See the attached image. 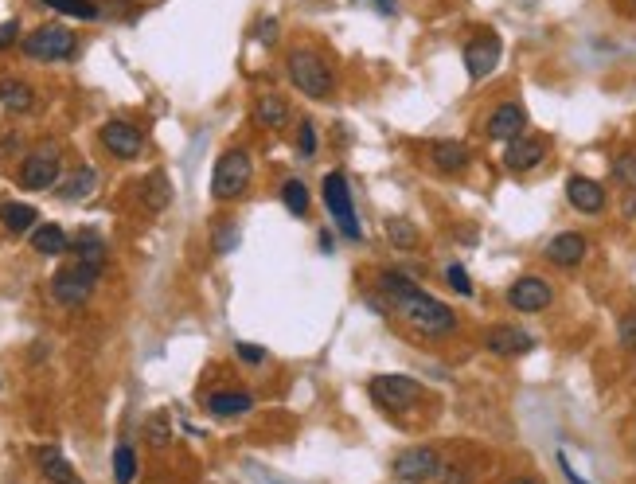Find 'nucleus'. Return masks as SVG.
<instances>
[{"mask_svg":"<svg viewBox=\"0 0 636 484\" xmlns=\"http://www.w3.org/2000/svg\"><path fill=\"white\" fill-rule=\"evenodd\" d=\"M387 239L395 242L398 250H414L418 246V231L406 219H387Z\"/></svg>","mask_w":636,"mask_h":484,"instance_id":"7c9ffc66","label":"nucleus"},{"mask_svg":"<svg viewBox=\"0 0 636 484\" xmlns=\"http://www.w3.org/2000/svg\"><path fill=\"white\" fill-rule=\"evenodd\" d=\"M379 293L391 301V313H395L402 324H410L418 336H449V332H457V313L438 301V297H430L426 289H418V285L410 282L406 274H398V270H379Z\"/></svg>","mask_w":636,"mask_h":484,"instance_id":"f257e3e1","label":"nucleus"},{"mask_svg":"<svg viewBox=\"0 0 636 484\" xmlns=\"http://www.w3.org/2000/svg\"><path fill=\"white\" fill-rule=\"evenodd\" d=\"M40 4L71 16V20H98V4L94 0H40Z\"/></svg>","mask_w":636,"mask_h":484,"instance_id":"c756f323","label":"nucleus"},{"mask_svg":"<svg viewBox=\"0 0 636 484\" xmlns=\"http://www.w3.org/2000/svg\"><path fill=\"white\" fill-rule=\"evenodd\" d=\"M500 55H504V43H500V36H496L492 28L477 32L473 40L465 43V71H469V79H473V82L488 79V75L500 67Z\"/></svg>","mask_w":636,"mask_h":484,"instance_id":"9d476101","label":"nucleus"},{"mask_svg":"<svg viewBox=\"0 0 636 484\" xmlns=\"http://www.w3.org/2000/svg\"><path fill=\"white\" fill-rule=\"evenodd\" d=\"M98 274L102 270H94V266H86V262H71V266H63L55 278H51V297L59 301V305H67V309H79L90 301V293H94V285H98Z\"/></svg>","mask_w":636,"mask_h":484,"instance_id":"39448f33","label":"nucleus"},{"mask_svg":"<svg viewBox=\"0 0 636 484\" xmlns=\"http://www.w3.org/2000/svg\"><path fill=\"white\" fill-rule=\"evenodd\" d=\"M0 223H4L8 235H28V231H36L40 211H36L32 203L8 200V203H0Z\"/></svg>","mask_w":636,"mask_h":484,"instance_id":"aec40b11","label":"nucleus"},{"mask_svg":"<svg viewBox=\"0 0 636 484\" xmlns=\"http://www.w3.org/2000/svg\"><path fill=\"white\" fill-rule=\"evenodd\" d=\"M297 149H301V157H313V153H317V129H313V121H301Z\"/></svg>","mask_w":636,"mask_h":484,"instance_id":"c9c22d12","label":"nucleus"},{"mask_svg":"<svg viewBox=\"0 0 636 484\" xmlns=\"http://www.w3.org/2000/svg\"><path fill=\"white\" fill-rule=\"evenodd\" d=\"M371 399L383 410H410L414 403L426 399V391L410 375H375L371 379Z\"/></svg>","mask_w":636,"mask_h":484,"instance_id":"6e6552de","label":"nucleus"},{"mask_svg":"<svg viewBox=\"0 0 636 484\" xmlns=\"http://www.w3.org/2000/svg\"><path fill=\"white\" fill-rule=\"evenodd\" d=\"M94 188H98V172H94L90 164H82L75 176H67V180L59 184V200H67V203L86 200V196H90Z\"/></svg>","mask_w":636,"mask_h":484,"instance_id":"a878e982","label":"nucleus"},{"mask_svg":"<svg viewBox=\"0 0 636 484\" xmlns=\"http://www.w3.org/2000/svg\"><path fill=\"white\" fill-rule=\"evenodd\" d=\"M523 129H527V110L519 102H500L484 121V133L492 141H516V137H523Z\"/></svg>","mask_w":636,"mask_h":484,"instance_id":"4468645a","label":"nucleus"},{"mask_svg":"<svg viewBox=\"0 0 636 484\" xmlns=\"http://www.w3.org/2000/svg\"><path fill=\"white\" fill-rule=\"evenodd\" d=\"M67 246H71V239H67V231L59 223H40L32 231V250L43 254V258H59V254H67Z\"/></svg>","mask_w":636,"mask_h":484,"instance_id":"4be33fe9","label":"nucleus"},{"mask_svg":"<svg viewBox=\"0 0 636 484\" xmlns=\"http://www.w3.org/2000/svg\"><path fill=\"white\" fill-rule=\"evenodd\" d=\"M363 4H371L379 16H395L398 12V0H363Z\"/></svg>","mask_w":636,"mask_h":484,"instance_id":"a19ab883","label":"nucleus"},{"mask_svg":"<svg viewBox=\"0 0 636 484\" xmlns=\"http://www.w3.org/2000/svg\"><path fill=\"white\" fill-rule=\"evenodd\" d=\"M551 301H555V289L539 274H527L508 285V305L516 313H543V309H551Z\"/></svg>","mask_w":636,"mask_h":484,"instance_id":"9b49d317","label":"nucleus"},{"mask_svg":"<svg viewBox=\"0 0 636 484\" xmlns=\"http://www.w3.org/2000/svg\"><path fill=\"white\" fill-rule=\"evenodd\" d=\"M508 484H543L539 477H516V481H508Z\"/></svg>","mask_w":636,"mask_h":484,"instance_id":"37998d69","label":"nucleus"},{"mask_svg":"<svg viewBox=\"0 0 636 484\" xmlns=\"http://www.w3.org/2000/svg\"><path fill=\"white\" fill-rule=\"evenodd\" d=\"M145 442L153 445V449H164V445L172 442V422H168V414H153V418L145 422Z\"/></svg>","mask_w":636,"mask_h":484,"instance_id":"2f4dec72","label":"nucleus"},{"mask_svg":"<svg viewBox=\"0 0 636 484\" xmlns=\"http://www.w3.org/2000/svg\"><path fill=\"white\" fill-rule=\"evenodd\" d=\"M566 200L582 215H601L605 203H609V192H605V184H597L590 176H570L566 180Z\"/></svg>","mask_w":636,"mask_h":484,"instance_id":"f3484780","label":"nucleus"},{"mask_svg":"<svg viewBox=\"0 0 636 484\" xmlns=\"http://www.w3.org/2000/svg\"><path fill=\"white\" fill-rule=\"evenodd\" d=\"M320 192H324V207H328V215H332L336 231H340L348 242L363 239V227H359L356 200H352L348 176H344V172H328V176H324V184H320Z\"/></svg>","mask_w":636,"mask_h":484,"instance_id":"7ed1b4c3","label":"nucleus"},{"mask_svg":"<svg viewBox=\"0 0 636 484\" xmlns=\"http://www.w3.org/2000/svg\"><path fill=\"white\" fill-rule=\"evenodd\" d=\"M235 242H239V231H235L231 223H223V227H219V235H215V254H231V250H235Z\"/></svg>","mask_w":636,"mask_h":484,"instance_id":"e433bc0d","label":"nucleus"},{"mask_svg":"<svg viewBox=\"0 0 636 484\" xmlns=\"http://www.w3.org/2000/svg\"><path fill=\"white\" fill-rule=\"evenodd\" d=\"M0 106L12 114H28L36 106V90L24 79H0Z\"/></svg>","mask_w":636,"mask_h":484,"instance_id":"5701e85b","label":"nucleus"},{"mask_svg":"<svg viewBox=\"0 0 636 484\" xmlns=\"http://www.w3.org/2000/svg\"><path fill=\"white\" fill-rule=\"evenodd\" d=\"M484 348L492 356H527L535 348V336L516 328V324H496V328L484 332Z\"/></svg>","mask_w":636,"mask_h":484,"instance_id":"2eb2a0df","label":"nucleus"},{"mask_svg":"<svg viewBox=\"0 0 636 484\" xmlns=\"http://www.w3.org/2000/svg\"><path fill=\"white\" fill-rule=\"evenodd\" d=\"M254 180V161L246 149H227L219 161H215V172H211V196L215 200H239L242 192L250 188Z\"/></svg>","mask_w":636,"mask_h":484,"instance_id":"20e7f679","label":"nucleus"},{"mask_svg":"<svg viewBox=\"0 0 636 484\" xmlns=\"http://www.w3.org/2000/svg\"><path fill=\"white\" fill-rule=\"evenodd\" d=\"M114 481L118 484H133L137 481V453H133V445L121 442L114 449Z\"/></svg>","mask_w":636,"mask_h":484,"instance_id":"c85d7f7f","label":"nucleus"},{"mask_svg":"<svg viewBox=\"0 0 636 484\" xmlns=\"http://www.w3.org/2000/svg\"><path fill=\"white\" fill-rule=\"evenodd\" d=\"M254 118H258V125H266V129H285V125H289V106H285L281 94H258Z\"/></svg>","mask_w":636,"mask_h":484,"instance_id":"b1692460","label":"nucleus"},{"mask_svg":"<svg viewBox=\"0 0 636 484\" xmlns=\"http://www.w3.org/2000/svg\"><path fill=\"white\" fill-rule=\"evenodd\" d=\"M102 145H106V153H114L118 161H137L141 149H145V137H141V129H137L133 121L114 118L102 125Z\"/></svg>","mask_w":636,"mask_h":484,"instance_id":"f8f14e48","label":"nucleus"},{"mask_svg":"<svg viewBox=\"0 0 636 484\" xmlns=\"http://www.w3.org/2000/svg\"><path fill=\"white\" fill-rule=\"evenodd\" d=\"M141 200L149 211H164L168 200H172V184H168V176L164 172H153L145 184H141Z\"/></svg>","mask_w":636,"mask_h":484,"instance_id":"bb28decb","label":"nucleus"},{"mask_svg":"<svg viewBox=\"0 0 636 484\" xmlns=\"http://www.w3.org/2000/svg\"><path fill=\"white\" fill-rule=\"evenodd\" d=\"M28 59H40V63H59V59H71L75 55V32L63 28V24H43L32 36L20 40Z\"/></svg>","mask_w":636,"mask_h":484,"instance_id":"423d86ee","label":"nucleus"},{"mask_svg":"<svg viewBox=\"0 0 636 484\" xmlns=\"http://www.w3.org/2000/svg\"><path fill=\"white\" fill-rule=\"evenodd\" d=\"M430 164L438 168L441 176H461L473 164V149L465 141H434L430 145Z\"/></svg>","mask_w":636,"mask_h":484,"instance_id":"a211bd4d","label":"nucleus"},{"mask_svg":"<svg viewBox=\"0 0 636 484\" xmlns=\"http://www.w3.org/2000/svg\"><path fill=\"white\" fill-rule=\"evenodd\" d=\"M547 153H551V141H547V137L523 133L516 141H508V149H504V168H508V172H535L539 164L547 161Z\"/></svg>","mask_w":636,"mask_h":484,"instance_id":"ddd939ff","label":"nucleus"},{"mask_svg":"<svg viewBox=\"0 0 636 484\" xmlns=\"http://www.w3.org/2000/svg\"><path fill=\"white\" fill-rule=\"evenodd\" d=\"M235 352H239V360H246V363H262V360H266V352H262L258 344H246V340H242V344H235Z\"/></svg>","mask_w":636,"mask_h":484,"instance_id":"58836bf2","label":"nucleus"},{"mask_svg":"<svg viewBox=\"0 0 636 484\" xmlns=\"http://www.w3.org/2000/svg\"><path fill=\"white\" fill-rule=\"evenodd\" d=\"M281 203H285V211H289V215H297V219H301V215H309V188H305V180H297V176H293V180H285V184H281Z\"/></svg>","mask_w":636,"mask_h":484,"instance_id":"cd10ccee","label":"nucleus"},{"mask_svg":"<svg viewBox=\"0 0 636 484\" xmlns=\"http://www.w3.org/2000/svg\"><path fill=\"white\" fill-rule=\"evenodd\" d=\"M207 410L215 418H242L254 410V399L246 391H215V395H207Z\"/></svg>","mask_w":636,"mask_h":484,"instance_id":"412c9836","label":"nucleus"},{"mask_svg":"<svg viewBox=\"0 0 636 484\" xmlns=\"http://www.w3.org/2000/svg\"><path fill=\"white\" fill-rule=\"evenodd\" d=\"M12 43H20V24H16V20H4V24H0V51H8Z\"/></svg>","mask_w":636,"mask_h":484,"instance_id":"4c0bfd02","label":"nucleus"},{"mask_svg":"<svg viewBox=\"0 0 636 484\" xmlns=\"http://www.w3.org/2000/svg\"><path fill=\"white\" fill-rule=\"evenodd\" d=\"M71 246H75V262H86V266H94V270L106 266V239H102L98 231H79Z\"/></svg>","mask_w":636,"mask_h":484,"instance_id":"393cba45","label":"nucleus"},{"mask_svg":"<svg viewBox=\"0 0 636 484\" xmlns=\"http://www.w3.org/2000/svg\"><path fill=\"white\" fill-rule=\"evenodd\" d=\"M445 282H449V289H457L461 297H473V278H469V270H465V266H457V262H453V266L445 270Z\"/></svg>","mask_w":636,"mask_h":484,"instance_id":"72a5a7b5","label":"nucleus"},{"mask_svg":"<svg viewBox=\"0 0 636 484\" xmlns=\"http://www.w3.org/2000/svg\"><path fill=\"white\" fill-rule=\"evenodd\" d=\"M36 465H40L43 477H47L51 484H86L79 473L71 469V461H67L55 445H40V449H36Z\"/></svg>","mask_w":636,"mask_h":484,"instance_id":"6ab92c4d","label":"nucleus"},{"mask_svg":"<svg viewBox=\"0 0 636 484\" xmlns=\"http://www.w3.org/2000/svg\"><path fill=\"white\" fill-rule=\"evenodd\" d=\"M547 262L558 266V270H574V266H582V258L590 254V239L586 235H578V231H562L555 239L547 242Z\"/></svg>","mask_w":636,"mask_h":484,"instance_id":"dca6fc26","label":"nucleus"},{"mask_svg":"<svg viewBox=\"0 0 636 484\" xmlns=\"http://www.w3.org/2000/svg\"><path fill=\"white\" fill-rule=\"evenodd\" d=\"M617 340H621V348L636 352V313H625V317H621V324H617Z\"/></svg>","mask_w":636,"mask_h":484,"instance_id":"f704fd0d","label":"nucleus"},{"mask_svg":"<svg viewBox=\"0 0 636 484\" xmlns=\"http://www.w3.org/2000/svg\"><path fill=\"white\" fill-rule=\"evenodd\" d=\"M285 75H289V82H293L305 98H313V102H328V98H332V90H336L332 67L320 59L317 51H309V47L289 51V59H285Z\"/></svg>","mask_w":636,"mask_h":484,"instance_id":"f03ea898","label":"nucleus"},{"mask_svg":"<svg viewBox=\"0 0 636 484\" xmlns=\"http://www.w3.org/2000/svg\"><path fill=\"white\" fill-rule=\"evenodd\" d=\"M391 473L406 484H426V481H434V477H441L445 465H441V453L434 445H410V449L395 453Z\"/></svg>","mask_w":636,"mask_h":484,"instance_id":"0eeeda50","label":"nucleus"},{"mask_svg":"<svg viewBox=\"0 0 636 484\" xmlns=\"http://www.w3.org/2000/svg\"><path fill=\"white\" fill-rule=\"evenodd\" d=\"M258 40L262 43L278 40V20H262V24H258Z\"/></svg>","mask_w":636,"mask_h":484,"instance_id":"ea45409f","label":"nucleus"},{"mask_svg":"<svg viewBox=\"0 0 636 484\" xmlns=\"http://www.w3.org/2000/svg\"><path fill=\"white\" fill-rule=\"evenodd\" d=\"M613 180L636 192V153H621V157L613 161Z\"/></svg>","mask_w":636,"mask_h":484,"instance_id":"473e14b6","label":"nucleus"},{"mask_svg":"<svg viewBox=\"0 0 636 484\" xmlns=\"http://www.w3.org/2000/svg\"><path fill=\"white\" fill-rule=\"evenodd\" d=\"M558 465H562V473H566V481H570V484H586L582 477H578V473H574V469H570V461H566L562 453H558Z\"/></svg>","mask_w":636,"mask_h":484,"instance_id":"79ce46f5","label":"nucleus"},{"mask_svg":"<svg viewBox=\"0 0 636 484\" xmlns=\"http://www.w3.org/2000/svg\"><path fill=\"white\" fill-rule=\"evenodd\" d=\"M59 149L55 145H43L36 153H28L24 161H20V188H28V192H47V188H55L59 184Z\"/></svg>","mask_w":636,"mask_h":484,"instance_id":"1a4fd4ad","label":"nucleus"}]
</instances>
